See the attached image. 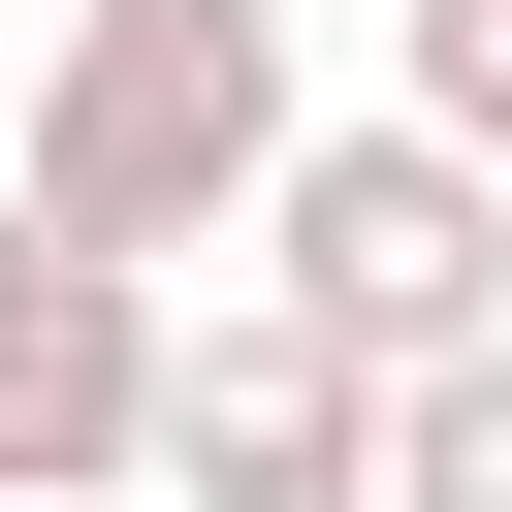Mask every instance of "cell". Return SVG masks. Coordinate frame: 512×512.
<instances>
[{"mask_svg":"<svg viewBox=\"0 0 512 512\" xmlns=\"http://www.w3.org/2000/svg\"><path fill=\"white\" fill-rule=\"evenodd\" d=\"M256 160H288V0H64V64H32V160H0V224H64V256H224L256 224Z\"/></svg>","mask_w":512,"mask_h":512,"instance_id":"6da1fadb","label":"cell"},{"mask_svg":"<svg viewBox=\"0 0 512 512\" xmlns=\"http://www.w3.org/2000/svg\"><path fill=\"white\" fill-rule=\"evenodd\" d=\"M256 320H320L352 384H416V352L512 320V192H480L448 128H288V160H256Z\"/></svg>","mask_w":512,"mask_h":512,"instance_id":"7a4b0ae2","label":"cell"},{"mask_svg":"<svg viewBox=\"0 0 512 512\" xmlns=\"http://www.w3.org/2000/svg\"><path fill=\"white\" fill-rule=\"evenodd\" d=\"M128 480H160V512H352V480H384V384H352L320 320H160Z\"/></svg>","mask_w":512,"mask_h":512,"instance_id":"3957f363","label":"cell"},{"mask_svg":"<svg viewBox=\"0 0 512 512\" xmlns=\"http://www.w3.org/2000/svg\"><path fill=\"white\" fill-rule=\"evenodd\" d=\"M128 384H160V288L64 256V224H0V512H96L128 480Z\"/></svg>","mask_w":512,"mask_h":512,"instance_id":"277c9868","label":"cell"},{"mask_svg":"<svg viewBox=\"0 0 512 512\" xmlns=\"http://www.w3.org/2000/svg\"><path fill=\"white\" fill-rule=\"evenodd\" d=\"M352 512H512V320L384 384V480H352Z\"/></svg>","mask_w":512,"mask_h":512,"instance_id":"5b68a950","label":"cell"},{"mask_svg":"<svg viewBox=\"0 0 512 512\" xmlns=\"http://www.w3.org/2000/svg\"><path fill=\"white\" fill-rule=\"evenodd\" d=\"M384 64H416V96H384V128H448V160H480V192H512V0H384Z\"/></svg>","mask_w":512,"mask_h":512,"instance_id":"8992f818","label":"cell"}]
</instances>
